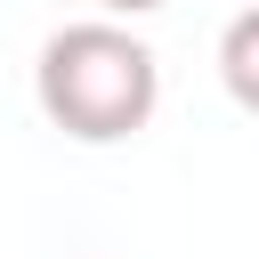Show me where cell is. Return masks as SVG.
<instances>
[{
  "label": "cell",
  "instance_id": "cell-3",
  "mask_svg": "<svg viewBox=\"0 0 259 259\" xmlns=\"http://www.w3.org/2000/svg\"><path fill=\"white\" fill-rule=\"evenodd\" d=\"M89 8H105V16H113V24H121V16H154V8H162V0H89Z\"/></svg>",
  "mask_w": 259,
  "mask_h": 259
},
{
  "label": "cell",
  "instance_id": "cell-2",
  "mask_svg": "<svg viewBox=\"0 0 259 259\" xmlns=\"http://www.w3.org/2000/svg\"><path fill=\"white\" fill-rule=\"evenodd\" d=\"M219 81L243 113H259V8H243L227 32H219Z\"/></svg>",
  "mask_w": 259,
  "mask_h": 259
},
{
  "label": "cell",
  "instance_id": "cell-1",
  "mask_svg": "<svg viewBox=\"0 0 259 259\" xmlns=\"http://www.w3.org/2000/svg\"><path fill=\"white\" fill-rule=\"evenodd\" d=\"M32 97H40V113H49L65 138L113 146V138H130V130L154 121V105H162V65H154V49H146L130 24L81 16V24H57V32L40 40Z\"/></svg>",
  "mask_w": 259,
  "mask_h": 259
}]
</instances>
